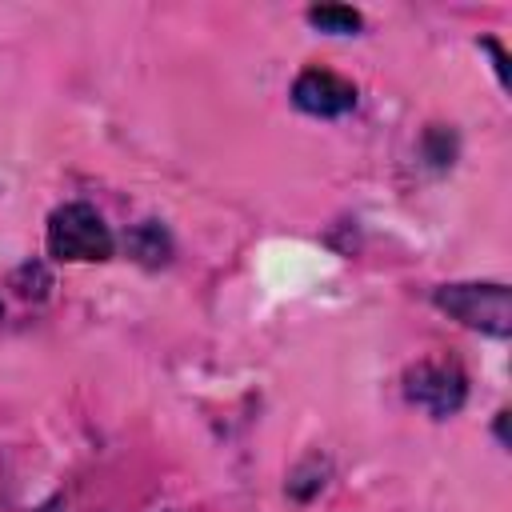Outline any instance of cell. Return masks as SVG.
Wrapping results in <instances>:
<instances>
[{
    "instance_id": "3",
    "label": "cell",
    "mask_w": 512,
    "mask_h": 512,
    "mask_svg": "<svg viewBox=\"0 0 512 512\" xmlns=\"http://www.w3.org/2000/svg\"><path fill=\"white\" fill-rule=\"evenodd\" d=\"M404 396L424 408L428 416L444 420L452 412H460L464 396H468V376L452 356H424L404 372Z\"/></svg>"
},
{
    "instance_id": "6",
    "label": "cell",
    "mask_w": 512,
    "mask_h": 512,
    "mask_svg": "<svg viewBox=\"0 0 512 512\" xmlns=\"http://www.w3.org/2000/svg\"><path fill=\"white\" fill-rule=\"evenodd\" d=\"M308 20L320 28V32H332V36H352L360 32V12L356 8H344V4H320V8H308Z\"/></svg>"
},
{
    "instance_id": "1",
    "label": "cell",
    "mask_w": 512,
    "mask_h": 512,
    "mask_svg": "<svg viewBox=\"0 0 512 512\" xmlns=\"http://www.w3.org/2000/svg\"><path fill=\"white\" fill-rule=\"evenodd\" d=\"M116 248L104 216L84 204V200H68L48 216V256L64 260V264H100L108 260Z\"/></svg>"
},
{
    "instance_id": "2",
    "label": "cell",
    "mask_w": 512,
    "mask_h": 512,
    "mask_svg": "<svg viewBox=\"0 0 512 512\" xmlns=\"http://www.w3.org/2000/svg\"><path fill=\"white\" fill-rule=\"evenodd\" d=\"M436 308L460 320L464 328L488 332V336H508L512 328V300L508 284H444L432 292Z\"/></svg>"
},
{
    "instance_id": "5",
    "label": "cell",
    "mask_w": 512,
    "mask_h": 512,
    "mask_svg": "<svg viewBox=\"0 0 512 512\" xmlns=\"http://www.w3.org/2000/svg\"><path fill=\"white\" fill-rule=\"evenodd\" d=\"M128 248H132V256H136L140 264H152V268L172 256V240H168V232H164L156 220L136 224V228L128 232Z\"/></svg>"
},
{
    "instance_id": "4",
    "label": "cell",
    "mask_w": 512,
    "mask_h": 512,
    "mask_svg": "<svg viewBox=\"0 0 512 512\" xmlns=\"http://www.w3.org/2000/svg\"><path fill=\"white\" fill-rule=\"evenodd\" d=\"M292 104L308 116L332 120V116H344L356 108V84L332 68H304L292 80Z\"/></svg>"
}]
</instances>
